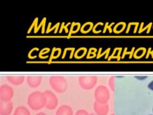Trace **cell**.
<instances>
[{"mask_svg": "<svg viewBox=\"0 0 153 115\" xmlns=\"http://www.w3.org/2000/svg\"><path fill=\"white\" fill-rule=\"evenodd\" d=\"M27 102L29 108L33 110H39L46 106V96L44 92H33L28 96Z\"/></svg>", "mask_w": 153, "mask_h": 115, "instance_id": "6da1fadb", "label": "cell"}, {"mask_svg": "<svg viewBox=\"0 0 153 115\" xmlns=\"http://www.w3.org/2000/svg\"><path fill=\"white\" fill-rule=\"evenodd\" d=\"M7 80L13 85H19L24 83L25 76L23 75H10L7 77Z\"/></svg>", "mask_w": 153, "mask_h": 115, "instance_id": "9c48e42d", "label": "cell"}, {"mask_svg": "<svg viewBox=\"0 0 153 115\" xmlns=\"http://www.w3.org/2000/svg\"><path fill=\"white\" fill-rule=\"evenodd\" d=\"M49 82L52 89L59 93H63L68 89L67 80L63 76L60 75L51 76Z\"/></svg>", "mask_w": 153, "mask_h": 115, "instance_id": "7a4b0ae2", "label": "cell"}, {"mask_svg": "<svg viewBox=\"0 0 153 115\" xmlns=\"http://www.w3.org/2000/svg\"><path fill=\"white\" fill-rule=\"evenodd\" d=\"M42 76L38 75H30L27 78V84L31 88H36L39 87L42 83Z\"/></svg>", "mask_w": 153, "mask_h": 115, "instance_id": "52a82bcc", "label": "cell"}, {"mask_svg": "<svg viewBox=\"0 0 153 115\" xmlns=\"http://www.w3.org/2000/svg\"><path fill=\"white\" fill-rule=\"evenodd\" d=\"M136 78L138 79V80H145V79L147 78V76H136Z\"/></svg>", "mask_w": 153, "mask_h": 115, "instance_id": "7c38bea8", "label": "cell"}, {"mask_svg": "<svg viewBox=\"0 0 153 115\" xmlns=\"http://www.w3.org/2000/svg\"><path fill=\"white\" fill-rule=\"evenodd\" d=\"M79 84L80 87L85 90L91 89L95 83V78L93 76L82 75L79 77Z\"/></svg>", "mask_w": 153, "mask_h": 115, "instance_id": "5b68a950", "label": "cell"}, {"mask_svg": "<svg viewBox=\"0 0 153 115\" xmlns=\"http://www.w3.org/2000/svg\"><path fill=\"white\" fill-rule=\"evenodd\" d=\"M75 115H88V114L85 110L79 109L76 111Z\"/></svg>", "mask_w": 153, "mask_h": 115, "instance_id": "8fae6325", "label": "cell"}, {"mask_svg": "<svg viewBox=\"0 0 153 115\" xmlns=\"http://www.w3.org/2000/svg\"><path fill=\"white\" fill-rule=\"evenodd\" d=\"M13 115H31V113L27 107L20 106L16 109Z\"/></svg>", "mask_w": 153, "mask_h": 115, "instance_id": "30bf717a", "label": "cell"}, {"mask_svg": "<svg viewBox=\"0 0 153 115\" xmlns=\"http://www.w3.org/2000/svg\"><path fill=\"white\" fill-rule=\"evenodd\" d=\"M44 93L46 98L45 108L50 110L56 108L59 104V100L57 96L52 91L49 90L45 91Z\"/></svg>", "mask_w": 153, "mask_h": 115, "instance_id": "277c9868", "label": "cell"}, {"mask_svg": "<svg viewBox=\"0 0 153 115\" xmlns=\"http://www.w3.org/2000/svg\"><path fill=\"white\" fill-rule=\"evenodd\" d=\"M36 115H47V114H45L44 112H40L36 114Z\"/></svg>", "mask_w": 153, "mask_h": 115, "instance_id": "5bb4252c", "label": "cell"}, {"mask_svg": "<svg viewBox=\"0 0 153 115\" xmlns=\"http://www.w3.org/2000/svg\"><path fill=\"white\" fill-rule=\"evenodd\" d=\"M148 88L150 90H153V81H151L149 84H148Z\"/></svg>", "mask_w": 153, "mask_h": 115, "instance_id": "4fadbf2b", "label": "cell"}, {"mask_svg": "<svg viewBox=\"0 0 153 115\" xmlns=\"http://www.w3.org/2000/svg\"><path fill=\"white\" fill-rule=\"evenodd\" d=\"M55 115H73V111L71 106L62 105L59 107Z\"/></svg>", "mask_w": 153, "mask_h": 115, "instance_id": "ba28073f", "label": "cell"}, {"mask_svg": "<svg viewBox=\"0 0 153 115\" xmlns=\"http://www.w3.org/2000/svg\"></svg>", "mask_w": 153, "mask_h": 115, "instance_id": "2e32d148", "label": "cell"}, {"mask_svg": "<svg viewBox=\"0 0 153 115\" xmlns=\"http://www.w3.org/2000/svg\"></svg>", "mask_w": 153, "mask_h": 115, "instance_id": "9a60e30c", "label": "cell"}, {"mask_svg": "<svg viewBox=\"0 0 153 115\" xmlns=\"http://www.w3.org/2000/svg\"><path fill=\"white\" fill-rule=\"evenodd\" d=\"M13 110V102L11 101H1L0 102V114L1 115H10Z\"/></svg>", "mask_w": 153, "mask_h": 115, "instance_id": "8992f818", "label": "cell"}, {"mask_svg": "<svg viewBox=\"0 0 153 115\" xmlns=\"http://www.w3.org/2000/svg\"><path fill=\"white\" fill-rule=\"evenodd\" d=\"M14 95L13 88L8 84H3L0 87L1 101L7 102L11 101Z\"/></svg>", "mask_w": 153, "mask_h": 115, "instance_id": "3957f363", "label": "cell"}]
</instances>
